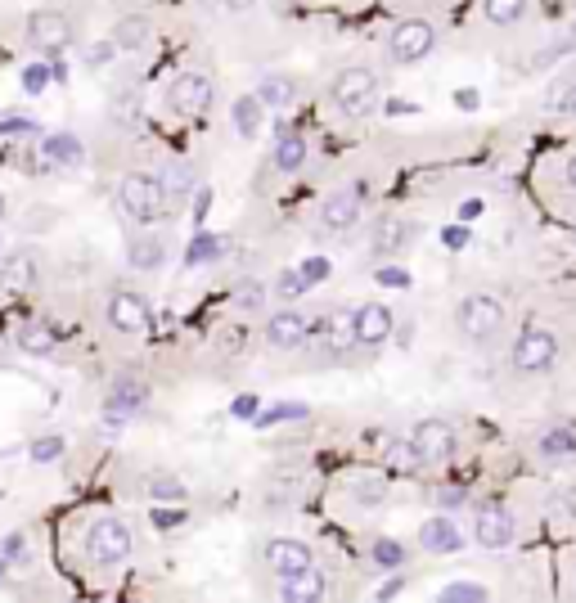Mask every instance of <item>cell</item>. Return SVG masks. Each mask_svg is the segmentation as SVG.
Masks as SVG:
<instances>
[{"mask_svg":"<svg viewBox=\"0 0 576 603\" xmlns=\"http://www.w3.org/2000/svg\"><path fill=\"white\" fill-rule=\"evenodd\" d=\"M117 207H122L126 221L153 225L162 212H167V203H162L158 176H144V171H126V176L117 180Z\"/></svg>","mask_w":576,"mask_h":603,"instance_id":"cell-1","label":"cell"},{"mask_svg":"<svg viewBox=\"0 0 576 603\" xmlns=\"http://www.w3.org/2000/svg\"><path fill=\"white\" fill-rule=\"evenodd\" d=\"M86 558H90V567H117V563H126L131 558V527H126L122 518H99V522H90V531H86Z\"/></svg>","mask_w":576,"mask_h":603,"instance_id":"cell-2","label":"cell"},{"mask_svg":"<svg viewBox=\"0 0 576 603\" xmlns=\"http://www.w3.org/2000/svg\"><path fill=\"white\" fill-rule=\"evenodd\" d=\"M333 104L342 108V113H351V117H369L374 113V95H378V77L369 68H342L338 77H333Z\"/></svg>","mask_w":576,"mask_h":603,"instance_id":"cell-3","label":"cell"},{"mask_svg":"<svg viewBox=\"0 0 576 603\" xmlns=\"http://www.w3.org/2000/svg\"><path fill=\"white\" fill-rule=\"evenodd\" d=\"M459 329L473 342L495 338V333L504 329V302L495 293H468L464 302H459Z\"/></svg>","mask_w":576,"mask_h":603,"instance_id":"cell-4","label":"cell"},{"mask_svg":"<svg viewBox=\"0 0 576 603\" xmlns=\"http://www.w3.org/2000/svg\"><path fill=\"white\" fill-rule=\"evenodd\" d=\"M554 360H558V338L549 329L531 324V329L518 333V342H513V369L518 374H545Z\"/></svg>","mask_w":576,"mask_h":603,"instance_id":"cell-5","label":"cell"},{"mask_svg":"<svg viewBox=\"0 0 576 603\" xmlns=\"http://www.w3.org/2000/svg\"><path fill=\"white\" fill-rule=\"evenodd\" d=\"M212 77L207 72H180L176 81L167 86V108L176 117H203L212 108Z\"/></svg>","mask_w":576,"mask_h":603,"instance_id":"cell-6","label":"cell"},{"mask_svg":"<svg viewBox=\"0 0 576 603\" xmlns=\"http://www.w3.org/2000/svg\"><path fill=\"white\" fill-rule=\"evenodd\" d=\"M432 45H437L432 23H423V18H405V23L392 32V41H387V54H392L396 63H419V59L432 54Z\"/></svg>","mask_w":576,"mask_h":603,"instance_id":"cell-7","label":"cell"},{"mask_svg":"<svg viewBox=\"0 0 576 603\" xmlns=\"http://www.w3.org/2000/svg\"><path fill=\"white\" fill-rule=\"evenodd\" d=\"M410 441H414L423 464H446V459L455 455V428H450L446 419H419L410 432Z\"/></svg>","mask_w":576,"mask_h":603,"instance_id":"cell-8","label":"cell"},{"mask_svg":"<svg viewBox=\"0 0 576 603\" xmlns=\"http://www.w3.org/2000/svg\"><path fill=\"white\" fill-rule=\"evenodd\" d=\"M27 41H32L36 50L59 54V50H68V41H72V23L59 9H36V14L27 18Z\"/></svg>","mask_w":576,"mask_h":603,"instance_id":"cell-9","label":"cell"},{"mask_svg":"<svg viewBox=\"0 0 576 603\" xmlns=\"http://www.w3.org/2000/svg\"><path fill=\"white\" fill-rule=\"evenodd\" d=\"M108 324H113L117 333H149L153 315H149V302H144L140 293H113L108 297Z\"/></svg>","mask_w":576,"mask_h":603,"instance_id":"cell-10","label":"cell"},{"mask_svg":"<svg viewBox=\"0 0 576 603\" xmlns=\"http://www.w3.org/2000/svg\"><path fill=\"white\" fill-rule=\"evenodd\" d=\"M266 563H270V572L293 576V572H306V567H315V549L306 545V540L279 536V540H270V545H266Z\"/></svg>","mask_w":576,"mask_h":603,"instance_id":"cell-11","label":"cell"},{"mask_svg":"<svg viewBox=\"0 0 576 603\" xmlns=\"http://www.w3.org/2000/svg\"><path fill=\"white\" fill-rule=\"evenodd\" d=\"M473 540L482 549H504L513 545V518L509 509H500V504H486V509H477L473 518Z\"/></svg>","mask_w":576,"mask_h":603,"instance_id":"cell-12","label":"cell"},{"mask_svg":"<svg viewBox=\"0 0 576 603\" xmlns=\"http://www.w3.org/2000/svg\"><path fill=\"white\" fill-rule=\"evenodd\" d=\"M360 194H365V189L356 185V189H338V194L324 198V207H320L324 230H333V234L351 230V225L360 221Z\"/></svg>","mask_w":576,"mask_h":603,"instance_id":"cell-13","label":"cell"},{"mask_svg":"<svg viewBox=\"0 0 576 603\" xmlns=\"http://www.w3.org/2000/svg\"><path fill=\"white\" fill-rule=\"evenodd\" d=\"M306 338H311V324H306L302 311H275V315H270L266 342L275 351H293V347H302Z\"/></svg>","mask_w":576,"mask_h":603,"instance_id":"cell-14","label":"cell"},{"mask_svg":"<svg viewBox=\"0 0 576 603\" xmlns=\"http://www.w3.org/2000/svg\"><path fill=\"white\" fill-rule=\"evenodd\" d=\"M392 329H396V320H392V311H387L383 302L356 306V342L360 347H378V342H387Z\"/></svg>","mask_w":576,"mask_h":603,"instance_id":"cell-15","label":"cell"},{"mask_svg":"<svg viewBox=\"0 0 576 603\" xmlns=\"http://www.w3.org/2000/svg\"><path fill=\"white\" fill-rule=\"evenodd\" d=\"M419 545L428 549V554H455V549H464V536H459V527L446 513H437V518H428L419 527Z\"/></svg>","mask_w":576,"mask_h":603,"instance_id":"cell-16","label":"cell"},{"mask_svg":"<svg viewBox=\"0 0 576 603\" xmlns=\"http://www.w3.org/2000/svg\"><path fill=\"white\" fill-rule=\"evenodd\" d=\"M36 275H41V266H36V257L32 252H14V257L0 266V288L5 293H32L36 288Z\"/></svg>","mask_w":576,"mask_h":603,"instance_id":"cell-17","label":"cell"},{"mask_svg":"<svg viewBox=\"0 0 576 603\" xmlns=\"http://www.w3.org/2000/svg\"><path fill=\"white\" fill-rule=\"evenodd\" d=\"M324 590H329V585H324V576L315 572V567L279 581V599H288V603H315V599H324Z\"/></svg>","mask_w":576,"mask_h":603,"instance_id":"cell-18","label":"cell"},{"mask_svg":"<svg viewBox=\"0 0 576 603\" xmlns=\"http://www.w3.org/2000/svg\"><path fill=\"white\" fill-rule=\"evenodd\" d=\"M41 153H45V162H50V167H81V162H86V149H81V140L72 131L45 135Z\"/></svg>","mask_w":576,"mask_h":603,"instance_id":"cell-19","label":"cell"},{"mask_svg":"<svg viewBox=\"0 0 576 603\" xmlns=\"http://www.w3.org/2000/svg\"><path fill=\"white\" fill-rule=\"evenodd\" d=\"M324 338V347H329V356H347L351 347H360L356 342V311H342V315H329V329H311Z\"/></svg>","mask_w":576,"mask_h":603,"instance_id":"cell-20","label":"cell"},{"mask_svg":"<svg viewBox=\"0 0 576 603\" xmlns=\"http://www.w3.org/2000/svg\"><path fill=\"white\" fill-rule=\"evenodd\" d=\"M59 338L63 333L54 329V324H45V320H27V324H18V333H14L18 351H27V356H45V351H54Z\"/></svg>","mask_w":576,"mask_h":603,"instance_id":"cell-21","label":"cell"},{"mask_svg":"<svg viewBox=\"0 0 576 603\" xmlns=\"http://www.w3.org/2000/svg\"><path fill=\"white\" fill-rule=\"evenodd\" d=\"M369 243H374L378 257H392V252H401L405 243H410V221H401V216H383V221L374 225V234H369Z\"/></svg>","mask_w":576,"mask_h":603,"instance_id":"cell-22","label":"cell"},{"mask_svg":"<svg viewBox=\"0 0 576 603\" xmlns=\"http://www.w3.org/2000/svg\"><path fill=\"white\" fill-rule=\"evenodd\" d=\"M162 257H167V243H162L158 234H135V239L126 243V261H131V270H158Z\"/></svg>","mask_w":576,"mask_h":603,"instance_id":"cell-23","label":"cell"},{"mask_svg":"<svg viewBox=\"0 0 576 603\" xmlns=\"http://www.w3.org/2000/svg\"><path fill=\"white\" fill-rule=\"evenodd\" d=\"M144 396H149V392H144V383H126V378H122V383H117L113 392H108V401H104L108 419H122V414H135V410L144 405Z\"/></svg>","mask_w":576,"mask_h":603,"instance_id":"cell-24","label":"cell"},{"mask_svg":"<svg viewBox=\"0 0 576 603\" xmlns=\"http://www.w3.org/2000/svg\"><path fill=\"white\" fill-rule=\"evenodd\" d=\"M149 32H153V23L144 14H126L122 23L113 27V36H108V41H113L117 50H140V45L149 41Z\"/></svg>","mask_w":576,"mask_h":603,"instance_id":"cell-25","label":"cell"},{"mask_svg":"<svg viewBox=\"0 0 576 603\" xmlns=\"http://www.w3.org/2000/svg\"><path fill=\"white\" fill-rule=\"evenodd\" d=\"M261 99L257 95H243V99H234V108H230V122H234V131L243 135V140H252V135L261 131Z\"/></svg>","mask_w":576,"mask_h":603,"instance_id":"cell-26","label":"cell"},{"mask_svg":"<svg viewBox=\"0 0 576 603\" xmlns=\"http://www.w3.org/2000/svg\"><path fill=\"white\" fill-rule=\"evenodd\" d=\"M158 185H162V203L167 207H180V198L189 194V185H194V176H189L180 162H167V167L158 171Z\"/></svg>","mask_w":576,"mask_h":603,"instance_id":"cell-27","label":"cell"},{"mask_svg":"<svg viewBox=\"0 0 576 603\" xmlns=\"http://www.w3.org/2000/svg\"><path fill=\"white\" fill-rule=\"evenodd\" d=\"M540 455H545V459H567V455H576V428H572V423L545 428V437H540Z\"/></svg>","mask_w":576,"mask_h":603,"instance_id":"cell-28","label":"cell"},{"mask_svg":"<svg viewBox=\"0 0 576 603\" xmlns=\"http://www.w3.org/2000/svg\"><path fill=\"white\" fill-rule=\"evenodd\" d=\"M306 153H311L306 135H284V140L275 144V167H279V171H297V167H306Z\"/></svg>","mask_w":576,"mask_h":603,"instance_id":"cell-29","label":"cell"},{"mask_svg":"<svg viewBox=\"0 0 576 603\" xmlns=\"http://www.w3.org/2000/svg\"><path fill=\"white\" fill-rule=\"evenodd\" d=\"M383 459H387V468H392V473H414V468H423V459H419V450H414L410 437L392 441V446L383 450Z\"/></svg>","mask_w":576,"mask_h":603,"instance_id":"cell-30","label":"cell"},{"mask_svg":"<svg viewBox=\"0 0 576 603\" xmlns=\"http://www.w3.org/2000/svg\"><path fill=\"white\" fill-rule=\"evenodd\" d=\"M225 252V239H216V234H194L185 248V261L189 266H207V261H216Z\"/></svg>","mask_w":576,"mask_h":603,"instance_id":"cell-31","label":"cell"},{"mask_svg":"<svg viewBox=\"0 0 576 603\" xmlns=\"http://www.w3.org/2000/svg\"><path fill=\"white\" fill-rule=\"evenodd\" d=\"M257 99L266 108H284L288 99H293V81H288V77H261L257 81Z\"/></svg>","mask_w":576,"mask_h":603,"instance_id":"cell-32","label":"cell"},{"mask_svg":"<svg viewBox=\"0 0 576 603\" xmlns=\"http://www.w3.org/2000/svg\"><path fill=\"white\" fill-rule=\"evenodd\" d=\"M482 14H486V23H518L522 14H527V0H486L482 5Z\"/></svg>","mask_w":576,"mask_h":603,"instance_id":"cell-33","label":"cell"},{"mask_svg":"<svg viewBox=\"0 0 576 603\" xmlns=\"http://www.w3.org/2000/svg\"><path fill=\"white\" fill-rule=\"evenodd\" d=\"M234 306H239V311H261V306H266V284H261V279H239V284H234Z\"/></svg>","mask_w":576,"mask_h":603,"instance_id":"cell-34","label":"cell"},{"mask_svg":"<svg viewBox=\"0 0 576 603\" xmlns=\"http://www.w3.org/2000/svg\"><path fill=\"white\" fill-rule=\"evenodd\" d=\"M572 104H576V81H554L545 95V108L549 113H572Z\"/></svg>","mask_w":576,"mask_h":603,"instance_id":"cell-35","label":"cell"},{"mask_svg":"<svg viewBox=\"0 0 576 603\" xmlns=\"http://www.w3.org/2000/svg\"><path fill=\"white\" fill-rule=\"evenodd\" d=\"M50 77L59 81V68H54V63H32V68L23 72V90L27 95H41V90L50 86Z\"/></svg>","mask_w":576,"mask_h":603,"instance_id":"cell-36","label":"cell"},{"mask_svg":"<svg viewBox=\"0 0 576 603\" xmlns=\"http://www.w3.org/2000/svg\"><path fill=\"white\" fill-rule=\"evenodd\" d=\"M306 279H302V270H279V279H275V297H284V302H297V297L306 293Z\"/></svg>","mask_w":576,"mask_h":603,"instance_id":"cell-37","label":"cell"},{"mask_svg":"<svg viewBox=\"0 0 576 603\" xmlns=\"http://www.w3.org/2000/svg\"><path fill=\"white\" fill-rule=\"evenodd\" d=\"M441 603H486V590L482 585H468V581H455L441 590Z\"/></svg>","mask_w":576,"mask_h":603,"instance_id":"cell-38","label":"cell"},{"mask_svg":"<svg viewBox=\"0 0 576 603\" xmlns=\"http://www.w3.org/2000/svg\"><path fill=\"white\" fill-rule=\"evenodd\" d=\"M149 495H153V500H180V495H185V482H180V477L158 473V477H149Z\"/></svg>","mask_w":576,"mask_h":603,"instance_id":"cell-39","label":"cell"},{"mask_svg":"<svg viewBox=\"0 0 576 603\" xmlns=\"http://www.w3.org/2000/svg\"><path fill=\"white\" fill-rule=\"evenodd\" d=\"M369 558H374L378 567H401L405 563V545H396V540H378V545L369 549Z\"/></svg>","mask_w":576,"mask_h":603,"instance_id":"cell-40","label":"cell"},{"mask_svg":"<svg viewBox=\"0 0 576 603\" xmlns=\"http://www.w3.org/2000/svg\"><path fill=\"white\" fill-rule=\"evenodd\" d=\"M288 419H306V405L302 401H297V405H275V410H261L257 414L261 428H270V423H288Z\"/></svg>","mask_w":576,"mask_h":603,"instance_id":"cell-41","label":"cell"},{"mask_svg":"<svg viewBox=\"0 0 576 603\" xmlns=\"http://www.w3.org/2000/svg\"><path fill=\"white\" fill-rule=\"evenodd\" d=\"M63 446H68L63 437H36L32 441V459H36V464H50V459L63 455Z\"/></svg>","mask_w":576,"mask_h":603,"instance_id":"cell-42","label":"cell"},{"mask_svg":"<svg viewBox=\"0 0 576 603\" xmlns=\"http://www.w3.org/2000/svg\"><path fill=\"white\" fill-rule=\"evenodd\" d=\"M374 279H378L383 288H410V284H414L410 270H401V266H378V270H374Z\"/></svg>","mask_w":576,"mask_h":603,"instance_id":"cell-43","label":"cell"},{"mask_svg":"<svg viewBox=\"0 0 576 603\" xmlns=\"http://www.w3.org/2000/svg\"><path fill=\"white\" fill-rule=\"evenodd\" d=\"M302 279H306V284H320V279H329V261H324V257H306L302 261Z\"/></svg>","mask_w":576,"mask_h":603,"instance_id":"cell-44","label":"cell"},{"mask_svg":"<svg viewBox=\"0 0 576 603\" xmlns=\"http://www.w3.org/2000/svg\"><path fill=\"white\" fill-rule=\"evenodd\" d=\"M464 500H468L464 486H441V491H437V509H459Z\"/></svg>","mask_w":576,"mask_h":603,"instance_id":"cell-45","label":"cell"},{"mask_svg":"<svg viewBox=\"0 0 576 603\" xmlns=\"http://www.w3.org/2000/svg\"><path fill=\"white\" fill-rule=\"evenodd\" d=\"M0 131H5V135H32L36 126L27 122V117H0Z\"/></svg>","mask_w":576,"mask_h":603,"instance_id":"cell-46","label":"cell"},{"mask_svg":"<svg viewBox=\"0 0 576 603\" xmlns=\"http://www.w3.org/2000/svg\"><path fill=\"white\" fill-rule=\"evenodd\" d=\"M441 243H446V248H464L468 230H464V225H446V230H441Z\"/></svg>","mask_w":576,"mask_h":603,"instance_id":"cell-47","label":"cell"},{"mask_svg":"<svg viewBox=\"0 0 576 603\" xmlns=\"http://www.w3.org/2000/svg\"><path fill=\"white\" fill-rule=\"evenodd\" d=\"M257 396H239V401H234V419H257Z\"/></svg>","mask_w":576,"mask_h":603,"instance_id":"cell-48","label":"cell"},{"mask_svg":"<svg viewBox=\"0 0 576 603\" xmlns=\"http://www.w3.org/2000/svg\"><path fill=\"white\" fill-rule=\"evenodd\" d=\"M23 545H27V540H23V536H18V531H14V536H9L5 545H0V554H5V558H23V554H27Z\"/></svg>","mask_w":576,"mask_h":603,"instance_id":"cell-49","label":"cell"},{"mask_svg":"<svg viewBox=\"0 0 576 603\" xmlns=\"http://www.w3.org/2000/svg\"><path fill=\"white\" fill-rule=\"evenodd\" d=\"M216 5H221L225 14H248V9L257 5V0H216Z\"/></svg>","mask_w":576,"mask_h":603,"instance_id":"cell-50","label":"cell"},{"mask_svg":"<svg viewBox=\"0 0 576 603\" xmlns=\"http://www.w3.org/2000/svg\"><path fill=\"white\" fill-rule=\"evenodd\" d=\"M153 522H158V527H176L180 513H162V509H153Z\"/></svg>","mask_w":576,"mask_h":603,"instance_id":"cell-51","label":"cell"},{"mask_svg":"<svg viewBox=\"0 0 576 603\" xmlns=\"http://www.w3.org/2000/svg\"><path fill=\"white\" fill-rule=\"evenodd\" d=\"M392 594H401V576H392V581L378 590V599H392Z\"/></svg>","mask_w":576,"mask_h":603,"instance_id":"cell-52","label":"cell"},{"mask_svg":"<svg viewBox=\"0 0 576 603\" xmlns=\"http://www.w3.org/2000/svg\"><path fill=\"white\" fill-rule=\"evenodd\" d=\"M563 509L576 518V486H567V491H563Z\"/></svg>","mask_w":576,"mask_h":603,"instance_id":"cell-53","label":"cell"},{"mask_svg":"<svg viewBox=\"0 0 576 603\" xmlns=\"http://www.w3.org/2000/svg\"><path fill=\"white\" fill-rule=\"evenodd\" d=\"M477 212H482V203H477V198H468V203L459 207V216H464V221H468V216H477Z\"/></svg>","mask_w":576,"mask_h":603,"instance_id":"cell-54","label":"cell"},{"mask_svg":"<svg viewBox=\"0 0 576 603\" xmlns=\"http://www.w3.org/2000/svg\"><path fill=\"white\" fill-rule=\"evenodd\" d=\"M567 185L576 189V153H572V162H567Z\"/></svg>","mask_w":576,"mask_h":603,"instance_id":"cell-55","label":"cell"},{"mask_svg":"<svg viewBox=\"0 0 576 603\" xmlns=\"http://www.w3.org/2000/svg\"><path fill=\"white\" fill-rule=\"evenodd\" d=\"M5 207H9V203H5V194H0V216H5Z\"/></svg>","mask_w":576,"mask_h":603,"instance_id":"cell-56","label":"cell"},{"mask_svg":"<svg viewBox=\"0 0 576 603\" xmlns=\"http://www.w3.org/2000/svg\"><path fill=\"white\" fill-rule=\"evenodd\" d=\"M0 576H5V567H0Z\"/></svg>","mask_w":576,"mask_h":603,"instance_id":"cell-57","label":"cell"},{"mask_svg":"<svg viewBox=\"0 0 576 603\" xmlns=\"http://www.w3.org/2000/svg\"><path fill=\"white\" fill-rule=\"evenodd\" d=\"M572 113H576V104H572Z\"/></svg>","mask_w":576,"mask_h":603,"instance_id":"cell-58","label":"cell"}]
</instances>
